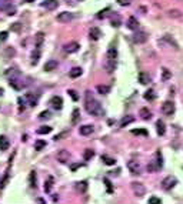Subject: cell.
I'll return each mask as SVG.
<instances>
[{
    "label": "cell",
    "mask_w": 183,
    "mask_h": 204,
    "mask_svg": "<svg viewBox=\"0 0 183 204\" xmlns=\"http://www.w3.org/2000/svg\"><path fill=\"white\" fill-rule=\"evenodd\" d=\"M39 119H40V120H46V119H50V111H49V110L42 111V113L39 114Z\"/></svg>",
    "instance_id": "7bdbcfd3"
},
{
    "label": "cell",
    "mask_w": 183,
    "mask_h": 204,
    "mask_svg": "<svg viewBox=\"0 0 183 204\" xmlns=\"http://www.w3.org/2000/svg\"><path fill=\"white\" fill-rule=\"evenodd\" d=\"M96 90H97L100 94H107L109 91H110V87L105 86V84H99V86L96 87Z\"/></svg>",
    "instance_id": "836d02e7"
},
{
    "label": "cell",
    "mask_w": 183,
    "mask_h": 204,
    "mask_svg": "<svg viewBox=\"0 0 183 204\" xmlns=\"http://www.w3.org/2000/svg\"><path fill=\"white\" fill-rule=\"evenodd\" d=\"M127 27H129L130 30H137L139 29V22H137V19L136 17H129V20H127Z\"/></svg>",
    "instance_id": "2e32d148"
},
{
    "label": "cell",
    "mask_w": 183,
    "mask_h": 204,
    "mask_svg": "<svg viewBox=\"0 0 183 204\" xmlns=\"http://www.w3.org/2000/svg\"><path fill=\"white\" fill-rule=\"evenodd\" d=\"M100 158H102V161L105 164H107V166H115V164H116L115 158H113V157H109V156H106V154H102V157H100Z\"/></svg>",
    "instance_id": "d4e9b609"
},
{
    "label": "cell",
    "mask_w": 183,
    "mask_h": 204,
    "mask_svg": "<svg viewBox=\"0 0 183 204\" xmlns=\"http://www.w3.org/2000/svg\"><path fill=\"white\" fill-rule=\"evenodd\" d=\"M132 134H136V136H149V131L145 130V129H137V130H132Z\"/></svg>",
    "instance_id": "ab89813d"
},
{
    "label": "cell",
    "mask_w": 183,
    "mask_h": 204,
    "mask_svg": "<svg viewBox=\"0 0 183 204\" xmlns=\"http://www.w3.org/2000/svg\"><path fill=\"white\" fill-rule=\"evenodd\" d=\"M7 36H9L7 32H0V43H3L4 40H7Z\"/></svg>",
    "instance_id": "bcb514c9"
},
{
    "label": "cell",
    "mask_w": 183,
    "mask_h": 204,
    "mask_svg": "<svg viewBox=\"0 0 183 204\" xmlns=\"http://www.w3.org/2000/svg\"><path fill=\"white\" fill-rule=\"evenodd\" d=\"M67 93L72 96V99H73V100H77V99H79V97H77V94H76V91H75V90H69Z\"/></svg>",
    "instance_id": "816d5d0a"
},
{
    "label": "cell",
    "mask_w": 183,
    "mask_h": 204,
    "mask_svg": "<svg viewBox=\"0 0 183 204\" xmlns=\"http://www.w3.org/2000/svg\"><path fill=\"white\" fill-rule=\"evenodd\" d=\"M76 188L80 193H86V190H87V181H77L76 183Z\"/></svg>",
    "instance_id": "83f0119b"
},
{
    "label": "cell",
    "mask_w": 183,
    "mask_h": 204,
    "mask_svg": "<svg viewBox=\"0 0 183 204\" xmlns=\"http://www.w3.org/2000/svg\"><path fill=\"white\" fill-rule=\"evenodd\" d=\"M139 116L143 119V120H149V119L152 117V111H150L149 109H140Z\"/></svg>",
    "instance_id": "603a6c76"
},
{
    "label": "cell",
    "mask_w": 183,
    "mask_h": 204,
    "mask_svg": "<svg viewBox=\"0 0 183 204\" xmlns=\"http://www.w3.org/2000/svg\"><path fill=\"white\" fill-rule=\"evenodd\" d=\"M100 36H102L100 29H97V27H92V29H90V39H92V40H99Z\"/></svg>",
    "instance_id": "ac0fdd59"
},
{
    "label": "cell",
    "mask_w": 183,
    "mask_h": 204,
    "mask_svg": "<svg viewBox=\"0 0 183 204\" xmlns=\"http://www.w3.org/2000/svg\"><path fill=\"white\" fill-rule=\"evenodd\" d=\"M75 17H76V14L72 13V12H62V13L57 14V22H60V23H69V22H72Z\"/></svg>",
    "instance_id": "277c9868"
},
{
    "label": "cell",
    "mask_w": 183,
    "mask_h": 204,
    "mask_svg": "<svg viewBox=\"0 0 183 204\" xmlns=\"http://www.w3.org/2000/svg\"><path fill=\"white\" fill-rule=\"evenodd\" d=\"M24 2H26V3H30V2H33V0H24Z\"/></svg>",
    "instance_id": "680465c9"
},
{
    "label": "cell",
    "mask_w": 183,
    "mask_h": 204,
    "mask_svg": "<svg viewBox=\"0 0 183 204\" xmlns=\"http://www.w3.org/2000/svg\"><path fill=\"white\" fill-rule=\"evenodd\" d=\"M133 41H135L136 44H143L146 43V40H147V34L145 33V32H137L136 30V33L133 34Z\"/></svg>",
    "instance_id": "52a82bcc"
},
{
    "label": "cell",
    "mask_w": 183,
    "mask_h": 204,
    "mask_svg": "<svg viewBox=\"0 0 183 204\" xmlns=\"http://www.w3.org/2000/svg\"><path fill=\"white\" fill-rule=\"evenodd\" d=\"M43 39H44V33L43 32H39L36 34V49H40L42 44H43Z\"/></svg>",
    "instance_id": "484cf974"
},
{
    "label": "cell",
    "mask_w": 183,
    "mask_h": 204,
    "mask_svg": "<svg viewBox=\"0 0 183 204\" xmlns=\"http://www.w3.org/2000/svg\"><path fill=\"white\" fill-rule=\"evenodd\" d=\"M110 24H112L113 27L122 26V17H120V14L112 13V16H110Z\"/></svg>",
    "instance_id": "4fadbf2b"
},
{
    "label": "cell",
    "mask_w": 183,
    "mask_h": 204,
    "mask_svg": "<svg viewBox=\"0 0 183 204\" xmlns=\"http://www.w3.org/2000/svg\"><path fill=\"white\" fill-rule=\"evenodd\" d=\"M156 170H157V166H156L155 161H152L150 164H147V171H149V173H153V171H156Z\"/></svg>",
    "instance_id": "ee69618b"
},
{
    "label": "cell",
    "mask_w": 183,
    "mask_h": 204,
    "mask_svg": "<svg viewBox=\"0 0 183 204\" xmlns=\"http://www.w3.org/2000/svg\"><path fill=\"white\" fill-rule=\"evenodd\" d=\"M162 111L163 114H166V116H172L175 111H176V107H175V103L170 100L165 101V103L162 104Z\"/></svg>",
    "instance_id": "5b68a950"
},
{
    "label": "cell",
    "mask_w": 183,
    "mask_h": 204,
    "mask_svg": "<svg viewBox=\"0 0 183 204\" xmlns=\"http://www.w3.org/2000/svg\"><path fill=\"white\" fill-rule=\"evenodd\" d=\"M79 47H80V44L77 43V41H70V43L65 44V51L69 54L72 53H76V51L79 50Z\"/></svg>",
    "instance_id": "8fae6325"
},
{
    "label": "cell",
    "mask_w": 183,
    "mask_h": 204,
    "mask_svg": "<svg viewBox=\"0 0 183 204\" xmlns=\"http://www.w3.org/2000/svg\"><path fill=\"white\" fill-rule=\"evenodd\" d=\"M59 200V196L56 194V196H53V201H57Z\"/></svg>",
    "instance_id": "9f6ffc18"
},
{
    "label": "cell",
    "mask_w": 183,
    "mask_h": 204,
    "mask_svg": "<svg viewBox=\"0 0 183 204\" xmlns=\"http://www.w3.org/2000/svg\"><path fill=\"white\" fill-rule=\"evenodd\" d=\"M182 16H183V13L180 10H177V9H172V10H169V17H173V19H180Z\"/></svg>",
    "instance_id": "d6a6232c"
},
{
    "label": "cell",
    "mask_w": 183,
    "mask_h": 204,
    "mask_svg": "<svg viewBox=\"0 0 183 204\" xmlns=\"http://www.w3.org/2000/svg\"><path fill=\"white\" fill-rule=\"evenodd\" d=\"M82 164H73V166H72V170H76V168L77 167H80Z\"/></svg>",
    "instance_id": "11a10c76"
},
{
    "label": "cell",
    "mask_w": 183,
    "mask_h": 204,
    "mask_svg": "<svg viewBox=\"0 0 183 204\" xmlns=\"http://www.w3.org/2000/svg\"><path fill=\"white\" fill-rule=\"evenodd\" d=\"M135 121V117H132V116H126V117L122 119V121H120V127H126L127 124L133 123Z\"/></svg>",
    "instance_id": "f546056e"
},
{
    "label": "cell",
    "mask_w": 183,
    "mask_h": 204,
    "mask_svg": "<svg viewBox=\"0 0 183 204\" xmlns=\"http://www.w3.org/2000/svg\"><path fill=\"white\" fill-rule=\"evenodd\" d=\"M10 4H12V0H3V2L0 3V10H7Z\"/></svg>",
    "instance_id": "b9f144b4"
},
{
    "label": "cell",
    "mask_w": 183,
    "mask_h": 204,
    "mask_svg": "<svg viewBox=\"0 0 183 204\" xmlns=\"http://www.w3.org/2000/svg\"><path fill=\"white\" fill-rule=\"evenodd\" d=\"M147 203H150V204H153V203H162V198H159V197H150Z\"/></svg>",
    "instance_id": "681fc988"
},
{
    "label": "cell",
    "mask_w": 183,
    "mask_h": 204,
    "mask_svg": "<svg viewBox=\"0 0 183 204\" xmlns=\"http://www.w3.org/2000/svg\"><path fill=\"white\" fill-rule=\"evenodd\" d=\"M9 146H10V143H9L6 136H0V150L6 151L7 148H9Z\"/></svg>",
    "instance_id": "44dd1931"
},
{
    "label": "cell",
    "mask_w": 183,
    "mask_h": 204,
    "mask_svg": "<svg viewBox=\"0 0 183 204\" xmlns=\"http://www.w3.org/2000/svg\"><path fill=\"white\" fill-rule=\"evenodd\" d=\"M24 100L29 101V104H30L32 107H34V106H37V100H39V96H34V94H30L27 93L26 96H24Z\"/></svg>",
    "instance_id": "9a60e30c"
},
{
    "label": "cell",
    "mask_w": 183,
    "mask_h": 204,
    "mask_svg": "<svg viewBox=\"0 0 183 204\" xmlns=\"http://www.w3.org/2000/svg\"><path fill=\"white\" fill-rule=\"evenodd\" d=\"M39 59H40V49H36V50L32 53V64H37Z\"/></svg>",
    "instance_id": "f1b7e54d"
},
{
    "label": "cell",
    "mask_w": 183,
    "mask_h": 204,
    "mask_svg": "<svg viewBox=\"0 0 183 204\" xmlns=\"http://www.w3.org/2000/svg\"><path fill=\"white\" fill-rule=\"evenodd\" d=\"M156 131H157L159 136H165V133H166V127H165L163 120H157L156 121Z\"/></svg>",
    "instance_id": "d6986e66"
},
{
    "label": "cell",
    "mask_w": 183,
    "mask_h": 204,
    "mask_svg": "<svg viewBox=\"0 0 183 204\" xmlns=\"http://www.w3.org/2000/svg\"><path fill=\"white\" fill-rule=\"evenodd\" d=\"M36 181H37V176H36V171L33 170L29 174V184H30V187L36 188Z\"/></svg>",
    "instance_id": "cb8c5ba5"
},
{
    "label": "cell",
    "mask_w": 183,
    "mask_h": 204,
    "mask_svg": "<svg viewBox=\"0 0 183 204\" xmlns=\"http://www.w3.org/2000/svg\"><path fill=\"white\" fill-rule=\"evenodd\" d=\"M53 186H54V178L52 177V176H49L47 180L44 181V186H43L44 193H50L52 188H53Z\"/></svg>",
    "instance_id": "5bb4252c"
},
{
    "label": "cell",
    "mask_w": 183,
    "mask_h": 204,
    "mask_svg": "<svg viewBox=\"0 0 183 204\" xmlns=\"http://www.w3.org/2000/svg\"><path fill=\"white\" fill-rule=\"evenodd\" d=\"M56 67H57V61L56 60H49V61L44 63L43 69H44V71H52V70H54Z\"/></svg>",
    "instance_id": "ffe728a7"
},
{
    "label": "cell",
    "mask_w": 183,
    "mask_h": 204,
    "mask_svg": "<svg viewBox=\"0 0 183 204\" xmlns=\"http://www.w3.org/2000/svg\"><path fill=\"white\" fill-rule=\"evenodd\" d=\"M117 3L120 4V6H129L130 3H132V0H117Z\"/></svg>",
    "instance_id": "c3c4849f"
},
{
    "label": "cell",
    "mask_w": 183,
    "mask_h": 204,
    "mask_svg": "<svg viewBox=\"0 0 183 204\" xmlns=\"http://www.w3.org/2000/svg\"><path fill=\"white\" fill-rule=\"evenodd\" d=\"M82 73H83V70H82L80 67H73L70 70V73H69V76H70L72 79H77V77L82 76Z\"/></svg>",
    "instance_id": "7402d4cb"
},
{
    "label": "cell",
    "mask_w": 183,
    "mask_h": 204,
    "mask_svg": "<svg viewBox=\"0 0 183 204\" xmlns=\"http://www.w3.org/2000/svg\"><path fill=\"white\" fill-rule=\"evenodd\" d=\"M77 119H79V110H77V109H75V110H73V119H72L73 124L77 123Z\"/></svg>",
    "instance_id": "f6af8a7d"
},
{
    "label": "cell",
    "mask_w": 183,
    "mask_h": 204,
    "mask_svg": "<svg viewBox=\"0 0 183 204\" xmlns=\"http://www.w3.org/2000/svg\"><path fill=\"white\" fill-rule=\"evenodd\" d=\"M132 190L137 197H142V196H145V193H146L145 186H143L142 183H136V181L135 183H132Z\"/></svg>",
    "instance_id": "ba28073f"
},
{
    "label": "cell",
    "mask_w": 183,
    "mask_h": 204,
    "mask_svg": "<svg viewBox=\"0 0 183 204\" xmlns=\"http://www.w3.org/2000/svg\"><path fill=\"white\" fill-rule=\"evenodd\" d=\"M110 12V9L109 7H106V9H103V10H100L97 14H96V17H97L99 20H102V19H105L106 16H107V13Z\"/></svg>",
    "instance_id": "f35d334b"
},
{
    "label": "cell",
    "mask_w": 183,
    "mask_h": 204,
    "mask_svg": "<svg viewBox=\"0 0 183 204\" xmlns=\"http://www.w3.org/2000/svg\"><path fill=\"white\" fill-rule=\"evenodd\" d=\"M2 94H3V89H2V87H0V96H2Z\"/></svg>",
    "instance_id": "6f0895ef"
},
{
    "label": "cell",
    "mask_w": 183,
    "mask_h": 204,
    "mask_svg": "<svg viewBox=\"0 0 183 204\" xmlns=\"http://www.w3.org/2000/svg\"><path fill=\"white\" fill-rule=\"evenodd\" d=\"M50 104L54 110H62V107H63V100H62L60 96H54V97H52Z\"/></svg>",
    "instance_id": "30bf717a"
},
{
    "label": "cell",
    "mask_w": 183,
    "mask_h": 204,
    "mask_svg": "<svg viewBox=\"0 0 183 204\" xmlns=\"http://www.w3.org/2000/svg\"><path fill=\"white\" fill-rule=\"evenodd\" d=\"M127 168H129V171L132 174H140L142 173V166H140L139 161H136V160L127 161Z\"/></svg>",
    "instance_id": "8992f818"
},
{
    "label": "cell",
    "mask_w": 183,
    "mask_h": 204,
    "mask_svg": "<svg viewBox=\"0 0 183 204\" xmlns=\"http://www.w3.org/2000/svg\"><path fill=\"white\" fill-rule=\"evenodd\" d=\"M7 181H9V168H7V170H6V173H4L3 178H2V181H0V190H3V188L6 187Z\"/></svg>",
    "instance_id": "e575fe53"
},
{
    "label": "cell",
    "mask_w": 183,
    "mask_h": 204,
    "mask_svg": "<svg viewBox=\"0 0 183 204\" xmlns=\"http://www.w3.org/2000/svg\"><path fill=\"white\" fill-rule=\"evenodd\" d=\"M139 81L142 84H147L150 81V77L149 74H146V73H139Z\"/></svg>",
    "instance_id": "d590c367"
},
{
    "label": "cell",
    "mask_w": 183,
    "mask_h": 204,
    "mask_svg": "<svg viewBox=\"0 0 183 204\" xmlns=\"http://www.w3.org/2000/svg\"><path fill=\"white\" fill-rule=\"evenodd\" d=\"M66 134H67V133H60V134H57V136H54V140H56V141H57V140H60L62 137H65Z\"/></svg>",
    "instance_id": "db71d44e"
},
{
    "label": "cell",
    "mask_w": 183,
    "mask_h": 204,
    "mask_svg": "<svg viewBox=\"0 0 183 204\" xmlns=\"http://www.w3.org/2000/svg\"><path fill=\"white\" fill-rule=\"evenodd\" d=\"M177 184V178L175 176H167L162 180V188L165 191H170Z\"/></svg>",
    "instance_id": "3957f363"
},
{
    "label": "cell",
    "mask_w": 183,
    "mask_h": 204,
    "mask_svg": "<svg viewBox=\"0 0 183 204\" xmlns=\"http://www.w3.org/2000/svg\"><path fill=\"white\" fill-rule=\"evenodd\" d=\"M86 110H87L89 114H92V116H100V114L103 113L102 110V106H100V103H99L96 99H93V97L90 96V93H86Z\"/></svg>",
    "instance_id": "7a4b0ae2"
},
{
    "label": "cell",
    "mask_w": 183,
    "mask_h": 204,
    "mask_svg": "<svg viewBox=\"0 0 183 204\" xmlns=\"http://www.w3.org/2000/svg\"><path fill=\"white\" fill-rule=\"evenodd\" d=\"M52 131V127H49V126H43V127L37 129V134H49Z\"/></svg>",
    "instance_id": "60d3db41"
},
{
    "label": "cell",
    "mask_w": 183,
    "mask_h": 204,
    "mask_svg": "<svg viewBox=\"0 0 183 204\" xmlns=\"http://www.w3.org/2000/svg\"><path fill=\"white\" fill-rule=\"evenodd\" d=\"M170 77H172V74L169 73V70H167V69H163V80L166 81L167 79H170Z\"/></svg>",
    "instance_id": "7dc6e473"
},
{
    "label": "cell",
    "mask_w": 183,
    "mask_h": 204,
    "mask_svg": "<svg viewBox=\"0 0 183 204\" xmlns=\"http://www.w3.org/2000/svg\"><path fill=\"white\" fill-rule=\"evenodd\" d=\"M44 147H46V141L44 140H36V143H34V150L40 151V150H43Z\"/></svg>",
    "instance_id": "8d00e7d4"
},
{
    "label": "cell",
    "mask_w": 183,
    "mask_h": 204,
    "mask_svg": "<svg viewBox=\"0 0 183 204\" xmlns=\"http://www.w3.org/2000/svg\"><path fill=\"white\" fill-rule=\"evenodd\" d=\"M93 157H95V151L90 150V148H86L85 153H83V158H85L86 161H89V160H92Z\"/></svg>",
    "instance_id": "4dcf8cb0"
},
{
    "label": "cell",
    "mask_w": 183,
    "mask_h": 204,
    "mask_svg": "<svg viewBox=\"0 0 183 204\" xmlns=\"http://www.w3.org/2000/svg\"><path fill=\"white\" fill-rule=\"evenodd\" d=\"M105 183L107 186V191H112V183L109 181V178H105Z\"/></svg>",
    "instance_id": "f5cc1de1"
},
{
    "label": "cell",
    "mask_w": 183,
    "mask_h": 204,
    "mask_svg": "<svg viewBox=\"0 0 183 204\" xmlns=\"http://www.w3.org/2000/svg\"><path fill=\"white\" fill-rule=\"evenodd\" d=\"M155 157H156V166H157V170H160V168L163 167V157H162V153L160 151H156V154H155Z\"/></svg>",
    "instance_id": "4316f807"
},
{
    "label": "cell",
    "mask_w": 183,
    "mask_h": 204,
    "mask_svg": "<svg viewBox=\"0 0 183 204\" xmlns=\"http://www.w3.org/2000/svg\"><path fill=\"white\" fill-rule=\"evenodd\" d=\"M116 59H117V49L115 46H110L106 54V60L103 63V67L107 73H113V70L116 69Z\"/></svg>",
    "instance_id": "6da1fadb"
},
{
    "label": "cell",
    "mask_w": 183,
    "mask_h": 204,
    "mask_svg": "<svg viewBox=\"0 0 183 204\" xmlns=\"http://www.w3.org/2000/svg\"><path fill=\"white\" fill-rule=\"evenodd\" d=\"M57 160L60 161L62 164H65V163H67L69 160H70V153H69L67 150H59L57 151Z\"/></svg>",
    "instance_id": "9c48e42d"
},
{
    "label": "cell",
    "mask_w": 183,
    "mask_h": 204,
    "mask_svg": "<svg viewBox=\"0 0 183 204\" xmlns=\"http://www.w3.org/2000/svg\"><path fill=\"white\" fill-rule=\"evenodd\" d=\"M95 131V129H93V126H82L80 129H79V133L82 134V136H90L92 133Z\"/></svg>",
    "instance_id": "e0dca14e"
},
{
    "label": "cell",
    "mask_w": 183,
    "mask_h": 204,
    "mask_svg": "<svg viewBox=\"0 0 183 204\" xmlns=\"http://www.w3.org/2000/svg\"><path fill=\"white\" fill-rule=\"evenodd\" d=\"M163 40H165V41H167V43H169L170 46H173V47H175V49H179V44H177L176 41L173 40V39L169 36V34H165V36H163Z\"/></svg>",
    "instance_id": "1f68e13d"
},
{
    "label": "cell",
    "mask_w": 183,
    "mask_h": 204,
    "mask_svg": "<svg viewBox=\"0 0 183 204\" xmlns=\"http://www.w3.org/2000/svg\"><path fill=\"white\" fill-rule=\"evenodd\" d=\"M24 99H22V97H19V104H20V109H19V111H24Z\"/></svg>",
    "instance_id": "f907efd6"
},
{
    "label": "cell",
    "mask_w": 183,
    "mask_h": 204,
    "mask_svg": "<svg viewBox=\"0 0 183 204\" xmlns=\"http://www.w3.org/2000/svg\"><path fill=\"white\" fill-rule=\"evenodd\" d=\"M57 6H59L57 0H44L42 3V7H44L46 10H54Z\"/></svg>",
    "instance_id": "7c38bea8"
},
{
    "label": "cell",
    "mask_w": 183,
    "mask_h": 204,
    "mask_svg": "<svg viewBox=\"0 0 183 204\" xmlns=\"http://www.w3.org/2000/svg\"><path fill=\"white\" fill-rule=\"evenodd\" d=\"M155 97H156V96H155V91H153L152 89L145 93V100H147V101H153V100H155Z\"/></svg>",
    "instance_id": "74e56055"
}]
</instances>
